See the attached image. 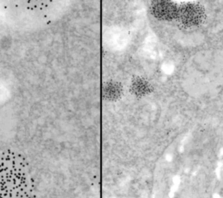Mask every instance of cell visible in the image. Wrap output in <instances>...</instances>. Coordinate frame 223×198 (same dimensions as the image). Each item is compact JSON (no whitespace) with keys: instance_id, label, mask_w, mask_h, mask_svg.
Segmentation results:
<instances>
[{"instance_id":"cell-1","label":"cell","mask_w":223,"mask_h":198,"mask_svg":"<svg viewBox=\"0 0 223 198\" xmlns=\"http://www.w3.org/2000/svg\"><path fill=\"white\" fill-rule=\"evenodd\" d=\"M33 193L29 166L21 155L0 151V197H28Z\"/></svg>"},{"instance_id":"cell-2","label":"cell","mask_w":223,"mask_h":198,"mask_svg":"<svg viewBox=\"0 0 223 198\" xmlns=\"http://www.w3.org/2000/svg\"><path fill=\"white\" fill-rule=\"evenodd\" d=\"M179 22L187 27L200 25L203 19V10L195 4H187L178 8L177 17Z\"/></svg>"},{"instance_id":"cell-3","label":"cell","mask_w":223,"mask_h":198,"mask_svg":"<svg viewBox=\"0 0 223 198\" xmlns=\"http://www.w3.org/2000/svg\"><path fill=\"white\" fill-rule=\"evenodd\" d=\"M153 14L161 20H172L176 18L178 8L170 0H153L152 3Z\"/></svg>"},{"instance_id":"cell-4","label":"cell","mask_w":223,"mask_h":198,"mask_svg":"<svg viewBox=\"0 0 223 198\" xmlns=\"http://www.w3.org/2000/svg\"><path fill=\"white\" fill-rule=\"evenodd\" d=\"M22 8L31 12H42L48 9L55 0H11Z\"/></svg>"}]
</instances>
